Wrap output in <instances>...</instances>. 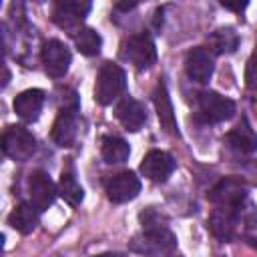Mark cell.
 Returning a JSON list of instances; mask_svg holds the SVG:
<instances>
[{
  "label": "cell",
  "instance_id": "cell-1",
  "mask_svg": "<svg viewBox=\"0 0 257 257\" xmlns=\"http://www.w3.org/2000/svg\"><path fill=\"white\" fill-rule=\"evenodd\" d=\"M175 247H177V241H175V235L169 231L167 221L143 227V233L133 237V241H131L133 251L153 255V257H157V255L167 257V255L175 253Z\"/></svg>",
  "mask_w": 257,
  "mask_h": 257
},
{
  "label": "cell",
  "instance_id": "cell-2",
  "mask_svg": "<svg viewBox=\"0 0 257 257\" xmlns=\"http://www.w3.org/2000/svg\"><path fill=\"white\" fill-rule=\"evenodd\" d=\"M126 88L124 70L114 62H104L96 74L94 82V100L102 106L114 102Z\"/></svg>",
  "mask_w": 257,
  "mask_h": 257
},
{
  "label": "cell",
  "instance_id": "cell-3",
  "mask_svg": "<svg viewBox=\"0 0 257 257\" xmlns=\"http://www.w3.org/2000/svg\"><path fill=\"white\" fill-rule=\"evenodd\" d=\"M235 114V102L219 92L205 90L197 98V118L201 122H223Z\"/></svg>",
  "mask_w": 257,
  "mask_h": 257
},
{
  "label": "cell",
  "instance_id": "cell-4",
  "mask_svg": "<svg viewBox=\"0 0 257 257\" xmlns=\"http://www.w3.org/2000/svg\"><path fill=\"white\" fill-rule=\"evenodd\" d=\"M2 151L12 161L24 163V161H28L34 155L36 139H34V135L28 128H24L20 124H12L2 135Z\"/></svg>",
  "mask_w": 257,
  "mask_h": 257
},
{
  "label": "cell",
  "instance_id": "cell-5",
  "mask_svg": "<svg viewBox=\"0 0 257 257\" xmlns=\"http://www.w3.org/2000/svg\"><path fill=\"white\" fill-rule=\"evenodd\" d=\"M120 56L131 62L135 68L143 70V68H149L151 64H155L157 60V48H155V42L149 34H133L128 36L122 46H120Z\"/></svg>",
  "mask_w": 257,
  "mask_h": 257
},
{
  "label": "cell",
  "instance_id": "cell-6",
  "mask_svg": "<svg viewBox=\"0 0 257 257\" xmlns=\"http://www.w3.org/2000/svg\"><path fill=\"white\" fill-rule=\"evenodd\" d=\"M88 12H90V2H84V0H62V2L54 4L52 20L60 28L70 30V34L74 36L80 30L78 26L86 18Z\"/></svg>",
  "mask_w": 257,
  "mask_h": 257
},
{
  "label": "cell",
  "instance_id": "cell-7",
  "mask_svg": "<svg viewBox=\"0 0 257 257\" xmlns=\"http://www.w3.org/2000/svg\"><path fill=\"white\" fill-rule=\"evenodd\" d=\"M241 207H215L207 219V227L219 241H231L237 235Z\"/></svg>",
  "mask_w": 257,
  "mask_h": 257
},
{
  "label": "cell",
  "instance_id": "cell-8",
  "mask_svg": "<svg viewBox=\"0 0 257 257\" xmlns=\"http://www.w3.org/2000/svg\"><path fill=\"white\" fill-rule=\"evenodd\" d=\"M247 199V185L239 179L227 177L221 179L211 191H209V201L215 207H241Z\"/></svg>",
  "mask_w": 257,
  "mask_h": 257
},
{
  "label": "cell",
  "instance_id": "cell-9",
  "mask_svg": "<svg viewBox=\"0 0 257 257\" xmlns=\"http://www.w3.org/2000/svg\"><path fill=\"white\" fill-rule=\"evenodd\" d=\"M76 112H78V104L76 98L72 96L68 104H64L58 110V116L52 124V141L58 147H70L76 139Z\"/></svg>",
  "mask_w": 257,
  "mask_h": 257
},
{
  "label": "cell",
  "instance_id": "cell-10",
  "mask_svg": "<svg viewBox=\"0 0 257 257\" xmlns=\"http://www.w3.org/2000/svg\"><path fill=\"white\" fill-rule=\"evenodd\" d=\"M28 195H30V205L40 213V211H46L54 203L58 189L52 183V179L48 177V173L34 171L28 181Z\"/></svg>",
  "mask_w": 257,
  "mask_h": 257
},
{
  "label": "cell",
  "instance_id": "cell-11",
  "mask_svg": "<svg viewBox=\"0 0 257 257\" xmlns=\"http://www.w3.org/2000/svg\"><path fill=\"white\" fill-rule=\"evenodd\" d=\"M42 64H44V70L48 76L52 78H60L68 72V66H70V50L64 46V42L60 40H48L44 46H42Z\"/></svg>",
  "mask_w": 257,
  "mask_h": 257
},
{
  "label": "cell",
  "instance_id": "cell-12",
  "mask_svg": "<svg viewBox=\"0 0 257 257\" xmlns=\"http://www.w3.org/2000/svg\"><path fill=\"white\" fill-rule=\"evenodd\" d=\"M213 52L205 46H195L187 52V58H185V70H187V76L193 80V82H199V84H205L209 82L211 74H213Z\"/></svg>",
  "mask_w": 257,
  "mask_h": 257
},
{
  "label": "cell",
  "instance_id": "cell-13",
  "mask_svg": "<svg viewBox=\"0 0 257 257\" xmlns=\"http://www.w3.org/2000/svg\"><path fill=\"white\" fill-rule=\"evenodd\" d=\"M141 191V181L135 173L131 171H122L112 175L106 181V197L112 203H126L133 201Z\"/></svg>",
  "mask_w": 257,
  "mask_h": 257
},
{
  "label": "cell",
  "instance_id": "cell-14",
  "mask_svg": "<svg viewBox=\"0 0 257 257\" xmlns=\"http://www.w3.org/2000/svg\"><path fill=\"white\" fill-rule=\"evenodd\" d=\"M173 171H175V159L165 151H151L149 155H145L141 163V173L153 183L167 181Z\"/></svg>",
  "mask_w": 257,
  "mask_h": 257
},
{
  "label": "cell",
  "instance_id": "cell-15",
  "mask_svg": "<svg viewBox=\"0 0 257 257\" xmlns=\"http://www.w3.org/2000/svg\"><path fill=\"white\" fill-rule=\"evenodd\" d=\"M114 114H116L118 122H120L126 131H131V133H137V131L147 122V110H145L143 102H139V100H135V98H131V96H124V98L116 104Z\"/></svg>",
  "mask_w": 257,
  "mask_h": 257
},
{
  "label": "cell",
  "instance_id": "cell-16",
  "mask_svg": "<svg viewBox=\"0 0 257 257\" xmlns=\"http://www.w3.org/2000/svg\"><path fill=\"white\" fill-rule=\"evenodd\" d=\"M42 106H44V92L40 88H28L14 98V112L26 122H34L40 116Z\"/></svg>",
  "mask_w": 257,
  "mask_h": 257
},
{
  "label": "cell",
  "instance_id": "cell-17",
  "mask_svg": "<svg viewBox=\"0 0 257 257\" xmlns=\"http://www.w3.org/2000/svg\"><path fill=\"white\" fill-rule=\"evenodd\" d=\"M153 100H155V106H157V116H159V122H161V128L173 137L179 135L177 131V120H175V112H173V102H171V96L167 92V84L165 82H159L157 88H155V94H153Z\"/></svg>",
  "mask_w": 257,
  "mask_h": 257
},
{
  "label": "cell",
  "instance_id": "cell-18",
  "mask_svg": "<svg viewBox=\"0 0 257 257\" xmlns=\"http://www.w3.org/2000/svg\"><path fill=\"white\" fill-rule=\"evenodd\" d=\"M227 143L241 155H251L257 151V135L245 116L227 133Z\"/></svg>",
  "mask_w": 257,
  "mask_h": 257
},
{
  "label": "cell",
  "instance_id": "cell-19",
  "mask_svg": "<svg viewBox=\"0 0 257 257\" xmlns=\"http://www.w3.org/2000/svg\"><path fill=\"white\" fill-rule=\"evenodd\" d=\"M8 225L12 229H16L22 235H28L36 229L38 225V211L30 205V203H20L12 209V213L8 215Z\"/></svg>",
  "mask_w": 257,
  "mask_h": 257
},
{
  "label": "cell",
  "instance_id": "cell-20",
  "mask_svg": "<svg viewBox=\"0 0 257 257\" xmlns=\"http://www.w3.org/2000/svg\"><path fill=\"white\" fill-rule=\"evenodd\" d=\"M58 193H60V197H62L66 203H70L72 207H76V205L82 203L84 191H82L80 183L76 181V175H74L72 165H66V167L62 169L60 181H58Z\"/></svg>",
  "mask_w": 257,
  "mask_h": 257
},
{
  "label": "cell",
  "instance_id": "cell-21",
  "mask_svg": "<svg viewBox=\"0 0 257 257\" xmlns=\"http://www.w3.org/2000/svg\"><path fill=\"white\" fill-rule=\"evenodd\" d=\"M100 155H102L104 163L118 165V163H124L128 159L131 147L120 137H104L102 139V145H100Z\"/></svg>",
  "mask_w": 257,
  "mask_h": 257
},
{
  "label": "cell",
  "instance_id": "cell-22",
  "mask_svg": "<svg viewBox=\"0 0 257 257\" xmlns=\"http://www.w3.org/2000/svg\"><path fill=\"white\" fill-rule=\"evenodd\" d=\"M209 44H211V52L217 54H231L237 50L239 46V34L233 28H217L211 36H209Z\"/></svg>",
  "mask_w": 257,
  "mask_h": 257
},
{
  "label": "cell",
  "instance_id": "cell-23",
  "mask_svg": "<svg viewBox=\"0 0 257 257\" xmlns=\"http://www.w3.org/2000/svg\"><path fill=\"white\" fill-rule=\"evenodd\" d=\"M74 44L78 48V52L86 54V56H94L100 52V46H102V38L100 34L90 28V26H82L76 34H74Z\"/></svg>",
  "mask_w": 257,
  "mask_h": 257
},
{
  "label": "cell",
  "instance_id": "cell-24",
  "mask_svg": "<svg viewBox=\"0 0 257 257\" xmlns=\"http://www.w3.org/2000/svg\"><path fill=\"white\" fill-rule=\"evenodd\" d=\"M245 84L251 90H257V52L251 54L245 66Z\"/></svg>",
  "mask_w": 257,
  "mask_h": 257
},
{
  "label": "cell",
  "instance_id": "cell-25",
  "mask_svg": "<svg viewBox=\"0 0 257 257\" xmlns=\"http://www.w3.org/2000/svg\"><path fill=\"white\" fill-rule=\"evenodd\" d=\"M221 6H223V8H227V10L241 12V10H245V8H247V2H245V0H243V2H231V0H223V2H221Z\"/></svg>",
  "mask_w": 257,
  "mask_h": 257
},
{
  "label": "cell",
  "instance_id": "cell-26",
  "mask_svg": "<svg viewBox=\"0 0 257 257\" xmlns=\"http://www.w3.org/2000/svg\"><path fill=\"white\" fill-rule=\"evenodd\" d=\"M135 6H137L135 2H131V4H116L118 10H131V8H135Z\"/></svg>",
  "mask_w": 257,
  "mask_h": 257
},
{
  "label": "cell",
  "instance_id": "cell-27",
  "mask_svg": "<svg viewBox=\"0 0 257 257\" xmlns=\"http://www.w3.org/2000/svg\"><path fill=\"white\" fill-rule=\"evenodd\" d=\"M96 257H124V255H120V253H100Z\"/></svg>",
  "mask_w": 257,
  "mask_h": 257
},
{
  "label": "cell",
  "instance_id": "cell-28",
  "mask_svg": "<svg viewBox=\"0 0 257 257\" xmlns=\"http://www.w3.org/2000/svg\"><path fill=\"white\" fill-rule=\"evenodd\" d=\"M167 257H181V255H177V253H171V255H167Z\"/></svg>",
  "mask_w": 257,
  "mask_h": 257
}]
</instances>
